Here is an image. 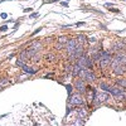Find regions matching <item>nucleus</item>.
Segmentation results:
<instances>
[{
    "label": "nucleus",
    "mask_w": 126,
    "mask_h": 126,
    "mask_svg": "<svg viewBox=\"0 0 126 126\" xmlns=\"http://www.w3.org/2000/svg\"><path fill=\"white\" fill-rule=\"evenodd\" d=\"M116 85L126 90V78H121V79H117V81H116Z\"/></svg>",
    "instance_id": "obj_17"
},
{
    "label": "nucleus",
    "mask_w": 126,
    "mask_h": 126,
    "mask_svg": "<svg viewBox=\"0 0 126 126\" xmlns=\"http://www.w3.org/2000/svg\"><path fill=\"white\" fill-rule=\"evenodd\" d=\"M83 24H85L83 22H78V23H76V27H81V25H83Z\"/></svg>",
    "instance_id": "obj_31"
},
{
    "label": "nucleus",
    "mask_w": 126,
    "mask_h": 126,
    "mask_svg": "<svg viewBox=\"0 0 126 126\" xmlns=\"http://www.w3.org/2000/svg\"><path fill=\"white\" fill-rule=\"evenodd\" d=\"M39 14L38 13H33V14H30V19H33V18H37Z\"/></svg>",
    "instance_id": "obj_25"
},
{
    "label": "nucleus",
    "mask_w": 126,
    "mask_h": 126,
    "mask_svg": "<svg viewBox=\"0 0 126 126\" xmlns=\"http://www.w3.org/2000/svg\"><path fill=\"white\" fill-rule=\"evenodd\" d=\"M78 77L82 78L83 81H88V82L96 81V75L93 73V71L91 68H83V69H81Z\"/></svg>",
    "instance_id": "obj_3"
},
{
    "label": "nucleus",
    "mask_w": 126,
    "mask_h": 126,
    "mask_svg": "<svg viewBox=\"0 0 126 126\" xmlns=\"http://www.w3.org/2000/svg\"><path fill=\"white\" fill-rule=\"evenodd\" d=\"M76 47H77V42H76V39H68L67 40V43H66V46H64V50H66V53L68 54V56H71V54H73L75 53V50H76Z\"/></svg>",
    "instance_id": "obj_7"
},
{
    "label": "nucleus",
    "mask_w": 126,
    "mask_h": 126,
    "mask_svg": "<svg viewBox=\"0 0 126 126\" xmlns=\"http://www.w3.org/2000/svg\"><path fill=\"white\" fill-rule=\"evenodd\" d=\"M66 88H67V92H68V96H69V94H72L73 93V90H75V87L71 86V85H66Z\"/></svg>",
    "instance_id": "obj_20"
},
{
    "label": "nucleus",
    "mask_w": 126,
    "mask_h": 126,
    "mask_svg": "<svg viewBox=\"0 0 126 126\" xmlns=\"http://www.w3.org/2000/svg\"><path fill=\"white\" fill-rule=\"evenodd\" d=\"M64 69L67 73H71L72 75V69H73V64H71V63H67V64L64 66Z\"/></svg>",
    "instance_id": "obj_19"
},
{
    "label": "nucleus",
    "mask_w": 126,
    "mask_h": 126,
    "mask_svg": "<svg viewBox=\"0 0 126 126\" xmlns=\"http://www.w3.org/2000/svg\"><path fill=\"white\" fill-rule=\"evenodd\" d=\"M63 1H67V0H63Z\"/></svg>",
    "instance_id": "obj_34"
},
{
    "label": "nucleus",
    "mask_w": 126,
    "mask_h": 126,
    "mask_svg": "<svg viewBox=\"0 0 126 126\" xmlns=\"http://www.w3.org/2000/svg\"><path fill=\"white\" fill-rule=\"evenodd\" d=\"M111 69L113 72V75L116 76H121L125 73V68H126V54L125 53H116L113 57H112V61H111Z\"/></svg>",
    "instance_id": "obj_1"
},
{
    "label": "nucleus",
    "mask_w": 126,
    "mask_h": 126,
    "mask_svg": "<svg viewBox=\"0 0 126 126\" xmlns=\"http://www.w3.org/2000/svg\"><path fill=\"white\" fill-rule=\"evenodd\" d=\"M23 69V72H25V73H29V75H35V73L38 72V69L37 68H30V67H28L27 64L22 68Z\"/></svg>",
    "instance_id": "obj_15"
},
{
    "label": "nucleus",
    "mask_w": 126,
    "mask_h": 126,
    "mask_svg": "<svg viewBox=\"0 0 126 126\" xmlns=\"http://www.w3.org/2000/svg\"><path fill=\"white\" fill-rule=\"evenodd\" d=\"M40 49H42V43H40L39 40H35V42H33V43L30 44V47L27 48L25 50H27V53H28L29 58H33L35 54L39 53Z\"/></svg>",
    "instance_id": "obj_4"
},
{
    "label": "nucleus",
    "mask_w": 126,
    "mask_h": 126,
    "mask_svg": "<svg viewBox=\"0 0 126 126\" xmlns=\"http://www.w3.org/2000/svg\"><path fill=\"white\" fill-rule=\"evenodd\" d=\"M110 87H111V86H109L107 83H105V82H101V83H100V88H101V90H105L106 92H109Z\"/></svg>",
    "instance_id": "obj_18"
},
{
    "label": "nucleus",
    "mask_w": 126,
    "mask_h": 126,
    "mask_svg": "<svg viewBox=\"0 0 126 126\" xmlns=\"http://www.w3.org/2000/svg\"><path fill=\"white\" fill-rule=\"evenodd\" d=\"M56 1H58V0H47V4H50V3H56Z\"/></svg>",
    "instance_id": "obj_28"
},
{
    "label": "nucleus",
    "mask_w": 126,
    "mask_h": 126,
    "mask_svg": "<svg viewBox=\"0 0 126 126\" xmlns=\"http://www.w3.org/2000/svg\"><path fill=\"white\" fill-rule=\"evenodd\" d=\"M109 98H110L109 93L97 92V91H96V93H94V97H93V100H94V102H96V103H102V102H105V101H107Z\"/></svg>",
    "instance_id": "obj_8"
},
{
    "label": "nucleus",
    "mask_w": 126,
    "mask_h": 126,
    "mask_svg": "<svg viewBox=\"0 0 126 126\" xmlns=\"http://www.w3.org/2000/svg\"><path fill=\"white\" fill-rule=\"evenodd\" d=\"M67 40H68V38H67L66 35L59 37V38L57 39L56 48H57V49H64V46H66V43H67Z\"/></svg>",
    "instance_id": "obj_10"
},
{
    "label": "nucleus",
    "mask_w": 126,
    "mask_h": 126,
    "mask_svg": "<svg viewBox=\"0 0 126 126\" xmlns=\"http://www.w3.org/2000/svg\"><path fill=\"white\" fill-rule=\"evenodd\" d=\"M124 48H126V43H125V42H115V43L112 44V50H115L116 53L124 50Z\"/></svg>",
    "instance_id": "obj_11"
},
{
    "label": "nucleus",
    "mask_w": 126,
    "mask_h": 126,
    "mask_svg": "<svg viewBox=\"0 0 126 126\" xmlns=\"http://www.w3.org/2000/svg\"><path fill=\"white\" fill-rule=\"evenodd\" d=\"M6 30H8V27H6V25L0 27V32H6Z\"/></svg>",
    "instance_id": "obj_24"
},
{
    "label": "nucleus",
    "mask_w": 126,
    "mask_h": 126,
    "mask_svg": "<svg viewBox=\"0 0 126 126\" xmlns=\"http://www.w3.org/2000/svg\"><path fill=\"white\" fill-rule=\"evenodd\" d=\"M76 63H78V64L82 67V68H91L92 69V66H93V61H92V58L88 56V54H83L82 57H79L78 59H77V62Z\"/></svg>",
    "instance_id": "obj_5"
},
{
    "label": "nucleus",
    "mask_w": 126,
    "mask_h": 126,
    "mask_svg": "<svg viewBox=\"0 0 126 126\" xmlns=\"http://www.w3.org/2000/svg\"><path fill=\"white\" fill-rule=\"evenodd\" d=\"M77 120H78V121H75V122H72V125H83V124H85V121H83L85 119H82V117L79 119V117H78Z\"/></svg>",
    "instance_id": "obj_21"
},
{
    "label": "nucleus",
    "mask_w": 126,
    "mask_h": 126,
    "mask_svg": "<svg viewBox=\"0 0 126 126\" xmlns=\"http://www.w3.org/2000/svg\"><path fill=\"white\" fill-rule=\"evenodd\" d=\"M69 102L72 106H83L85 105V98L82 97V94L78 93H72L69 94Z\"/></svg>",
    "instance_id": "obj_6"
},
{
    "label": "nucleus",
    "mask_w": 126,
    "mask_h": 126,
    "mask_svg": "<svg viewBox=\"0 0 126 126\" xmlns=\"http://www.w3.org/2000/svg\"><path fill=\"white\" fill-rule=\"evenodd\" d=\"M54 54H48V56H46V59H48V61H53L54 59Z\"/></svg>",
    "instance_id": "obj_23"
},
{
    "label": "nucleus",
    "mask_w": 126,
    "mask_h": 126,
    "mask_svg": "<svg viewBox=\"0 0 126 126\" xmlns=\"http://www.w3.org/2000/svg\"><path fill=\"white\" fill-rule=\"evenodd\" d=\"M76 42H77V44H82V46H86V44H87V39H86V37L83 35V34L77 35Z\"/></svg>",
    "instance_id": "obj_14"
},
{
    "label": "nucleus",
    "mask_w": 126,
    "mask_h": 126,
    "mask_svg": "<svg viewBox=\"0 0 126 126\" xmlns=\"http://www.w3.org/2000/svg\"><path fill=\"white\" fill-rule=\"evenodd\" d=\"M0 16H1V19H5V18L8 16V14H6V13H1V15H0Z\"/></svg>",
    "instance_id": "obj_29"
},
{
    "label": "nucleus",
    "mask_w": 126,
    "mask_h": 126,
    "mask_svg": "<svg viewBox=\"0 0 126 126\" xmlns=\"http://www.w3.org/2000/svg\"><path fill=\"white\" fill-rule=\"evenodd\" d=\"M19 59L20 61H23V62H27V61H29L30 58H29V56H28V53H27V50L24 49L23 52H20V56H19Z\"/></svg>",
    "instance_id": "obj_16"
},
{
    "label": "nucleus",
    "mask_w": 126,
    "mask_h": 126,
    "mask_svg": "<svg viewBox=\"0 0 126 126\" xmlns=\"http://www.w3.org/2000/svg\"><path fill=\"white\" fill-rule=\"evenodd\" d=\"M61 5H62V6H68V4H67L66 1H63V3H61Z\"/></svg>",
    "instance_id": "obj_33"
},
{
    "label": "nucleus",
    "mask_w": 126,
    "mask_h": 126,
    "mask_svg": "<svg viewBox=\"0 0 126 126\" xmlns=\"http://www.w3.org/2000/svg\"><path fill=\"white\" fill-rule=\"evenodd\" d=\"M81 69H83V68L78 64V63H75V64H73V69H72V76L73 77H78Z\"/></svg>",
    "instance_id": "obj_13"
},
{
    "label": "nucleus",
    "mask_w": 126,
    "mask_h": 126,
    "mask_svg": "<svg viewBox=\"0 0 126 126\" xmlns=\"http://www.w3.org/2000/svg\"><path fill=\"white\" fill-rule=\"evenodd\" d=\"M76 113H77L78 117H82V119H86V116H87L86 109H85V107H81V106H78V109L76 110Z\"/></svg>",
    "instance_id": "obj_12"
},
{
    "label": "nucleus",
    "mask_w": 126,
    "mask_h": 126,
    "mask_svg": "<svg viewBox=\"0 0 126 126\" xmlns=\"http://www.w3.org/2000/svg\"><path fill=\"white\" fill-rule=\"evenodd\" d=\"M32 10H33V8H25L24 12H25V13H29V12H32Z\"/></svg>",
    "instance_id": "obj_26"
},
{
    "label": "nucleus",
    "mask_w": 126,
    "mask_h": 126,
    "mask_svg": "<svg viewBox=\"0 0 126 126\" xmlns=\"http://www.w3.org/2000/svg\"><path fill=\"white\" fill-rule=\"evenodd\" d=\"M110 12H113V13H120L119 9H110Z\"/></svg>",
    "instance_id": "obj_27"
},
{
    "label": "nucleus",
    "mask_w": 126,
    "mask_h": 126,
    "mask_svg": "<svg viewBox=\"0 0 126 126\" xmlns=\"http://www.w3.org/2000/svg\"><path fill=\"white\" fill-rule=\"evenodd\" d=\"M40 30H42V28H38V29H35V30H34V33H33V35H34V34H37V33H39Z\"/></svg>",
    "instance_id": "obj_30"
},
{
    "label": "nucleus",
    "mask_w": 126,
    "mask_h": 126,
    "mask_svg": "<svg viewBox=\"0 0 126 126\" xmlns=\"http://www.w3.org/2000/svg\"><path fill=\"white\" fill-rule=\"evenodd\" d=\"M111 61H112V50H109V49L100 50V59H98V63H100V67H101V68L105 69V68L110 67Z\"/></svg>",
    "instance_id": "obj_2"
},
{
    "label": "nucleus",
    "mask_w": 126,
    "mask_h": 126,
    "mask_svg": "<svg viewBox=\"0 0 126 126\" xmlns=\"http://www.w3.org/2000/svg\"><path fill=\"white\" fill-rule=\"evenodd\" d=\"M105 6H106V8H111V6H112V4H110V3H106V4H105Z\"/></svg>",
    "instance_id": "obj_32"
},
{
    "label": "nucleus",
    "mask_w": 126,
    "mask_h": 126,
    "mask_svg": "<svg viewBox=\"0 0 126 126\" xmlns=\"http://www.w3.org/2000/svg\"><path fill=\"white\" fill-rule=\"evenodd\" d=\"M15 64H16L18 67H20V68H23V67L25 66V62H23V61H20V59H18V61H16V63H15Z\"/></svg>",
    "instance_id": "obj_22"
},
{
    "label": "nucleus",
    "mask_w": 126,
    "mask_h": 126,
    "mask_svg": "<svg viewBox=\"0 0 126 126\" xmlns=\"http://www.w3.org/2000/svg\"><path fill=\"white\" fill-rule=\"evenodd\" d=\"M73 87H75V90H77L79 93H85V92H86V85H85V81H83L82 78L76 79Z\"/></svg>",
    "instance_id": "obj_9"
}]
</instances>
